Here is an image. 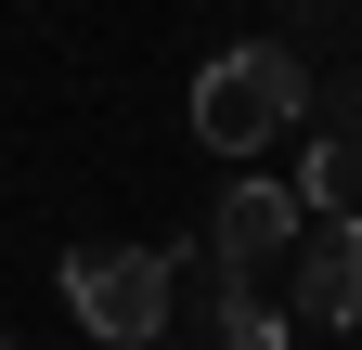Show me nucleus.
Instances as JSON below:
<instances>
[{"instance_id": "1", "label": "nucleus", "mask_w": 362, "mask_h": 350, "mask_svg": "<svg viewBox=\"0 0 362 350\" xmlns=\"http://www.w3.org/2000/svg\"><path fill=\"white\" fill-rule=\"evenodd\" d=\"M310 117V52L298 39H233V52L194 65V143L207 156H259Z\"/></svg>"}, {"instance_id": "2", "label": "nucleus", "mask_w": 362, "mask_h": 350, "mask_svg": "<svg viewBox=\"0 0 362 350\" xmlns=\"http://www.w3.org/2000/svg\"><path fill=\"white\" fill-rule=\"evenodd\" d=\"M65 312L104 350H156L181 312V259L168 247H65Z\"/></svg>"}, {"instance_id": "3", "label": "nucleus", "mask_w": 362, "mask_h": 350, "mask_svg": "<svg viewBox=\"0 0 362 350\" xmlns=\"http://www.w3.org/2000/svg\"><path fill=\"white\" fill-rule=\"evenodd\" d=\"M298 221H310V208L285 182H220V208H207V273H272V259L298 247Z\"/></svg>"}, {"instance_id": "4", "label": "nucleus", "mask_w": 362, "mask_h": 350, "mask_svg": "<svg viewBox=\"0 0 362 350\" xmlns=\"http://www.w3.org/2000/svg\"><path fill=\"white\" fill-rule=\"evenodd\" d=\"M298 312L310 324H362V208H324V221H298Z\"/></svg>"}, {"instance_id": "5", "label": "nucleus", "mask_w": 362, "mask_h": 350, "mask_svg": "<svg viewBox=\"0 0 362 350\" xmlns=\"http://www.w3.org/2000/svg\"><path fill=\"white\" fill-rule=\"evenodd\" d=\"M298 208H362V117H310L298 130Z\"/></svg>"}, {"instance_id": "6", "label": "nucleus", "mask_w": 362, "mask_h": 350, "mask_svg": "<svg viewBox=\"0 0 362 350\" xmlns=\"http://www.w3.org/2000/svg\"><path fill=\"white\" fill-rule=\"evenodd\" d=\"M220 350H298V324H285V298H259V273H220Z\"/></svg>"}, {"instance_id": "7", "label": "nucleus", "mask_w": 362, "mask_h": 350, "mask_svg": "<svg viewBox=\"0 0 362 350\" xmlns=\"http://www.w3.org/2000/svg\"><path fill=\"white\" fill-rule=\"evenodd\" d=\"M349 117H362V91H349Z\"/></svg>"}, {"instance_id": "8", "label": "nucleus", "mask_w": 362, "mask_h": 350, "mask_svg": "<svg viewBox=\"0 0 362 350\" xmlns=\"http://www.w3.org/2000/svg\"><path fill=\"white\" fill-rule=\"evenodd\" d=\"M0 350H13V337H0Z\"/></svg>"}, {"instance_id": "9", "label": "nucleus", "mask_w": 362, "mask_h": 350, "mask_svg": "<svg viewBox=\"0 0 362 350\" xmlns=\"http://www.w3.org/2000/svg\"><path fill=\"white\" fill-rule=\"evenodd\" d=\"M349 337H362V324H349Z\"/></svg>"}]
</instances>
